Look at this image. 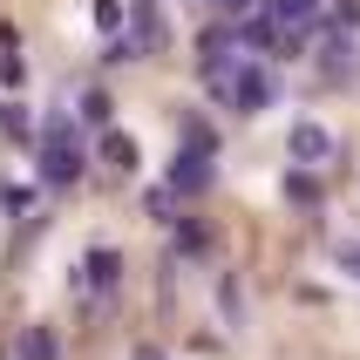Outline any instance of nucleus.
<instances>
[{"label":"nucleus","instance_id":"f257e3e1","mask_svg":"<svg viewBox=\"0 0 360 360\" xmlns=\"http://www.w3.org/2000/svg\"><path fill=\"white\" fill-rule=\"evenodd\" d=\"M211 89H218L224 109H238V116H259V109H272V75H265L259 61H224V68H211Z\"/></svg>","mask_w":360,"mask_h":360},{"label":"nucleus","instance_id":"f03ea898","mask_svg":"<svg viewBox=\"0 0 360 360\" xmlns=\"http://www.w3.org/2000/svg\"><path fill=\"white\" fill-rule=\"evenodd\" d=\"M285 157L300 163V170H320L333 157V136H326L320 122H292V136H285Z\"/></svg>","mask_w":360,"mask_h":360},{"label":"nucleus","instance_id":"7ed1b4c3","mask_svg":"<svg viewBox=\"0 0 360 360\" xmlns=\"http://www.w3.org/2000/svg\"><path fill=\"white\" fill-rule=\"evenodd\" d=\"M211 184V150H177V163H170V191H204Z\"/></svg>","mask_w":360,"mask_h":360},{"label":"nucleus","instance_id":"20e7f679","mask_svg":"<svg viewBox=\"0 0 360 360\" xmlns=\"http://www.w3.org/2000/svg\"><path fill=\"white\" fill-rule=\"evenodd\" d=\"M41 177H48V184L82 177V157H75V150H61V129H55V143H48V157H41Z\"/></svg>","mask_w":360,"mask_h":360},{"label":"nucleus","instance_id":"39448f33","mask_svg":"<svg viewBox=\"0 0 360 360\" xmlns=\"http://www.w3.org/2000/svg\"><path fill=\"white\" fill-rule=\"evenodd\" d=\"M116 272H122V259H116V252H109V245L82 259V285H96V292H102V285H116Z\"/></svg>","mask_w":360,"mask_h":360},{"label":"nucleus","instance_id":"423d86ee","mask_svg":"<svg viewBox=\"0 0 360 360\" xmlns=\"http://www.w3.org/2000/svg\"><path fill=\"white\" fill-rule=\"evenodd\" d=\"M102 157L116 170H136V136H102Z\"/></svg>","mask_w":360,"mask_h":360},{"label":"nucleus","instance_id":"0eeeda50","mask_svg":"<svg viewBox=\"0 0 360 360\" xmlns=\"http://www.w3.org/2000/svg\"><path fill=\"white\" fill-rule=\"evenodd\" d=\"M320 0H272V20H306Z\"/></svg>","mask_w":360,"mask_h":360},{"label":"nucleus","instance_id":"6e6552de","mask_svg":"<svg viewBox=\"0 0 360 360\" xmlns=\"http://www.w3.org/2000/svg\"><path fill=\"white\" fill-rule=\"evenodd\" d=\"M20 360H55V340H48V333H27V340H20Z\"/></svg>","mask_w":360,"mask_h":360},{"label":"nucleus","instance_id":"1a4fd4ad","mask_svg":"<svg viewBox=\"0 0 360 360\" xmlns=\"http://www.w3.org/2000/svg\"><path fill=\"white\" fill-rule=\"evenodd\" d=\"M0 204H7V211L20 218V211H27V191H20V184H0Z\"/></svg>","mask_w":360,"mask_h":360},{"label":"nucleus","instance_id":"9d476101","mask_svg":"<svg viewBox=\"0 0 360 360\" xmlns=\"http://www.w3.org/2000/svg\"><path fill=\"white\" fill-rule=\"evenodd\" d=\"M82 116H89V122H109V96H102V89H96V96L82 102Z\"/></svg>","mask_w":360,"mask_h":360},{"label":"nucleus","instance_id":"9b49d317","mask_svg":"<svg viewBox=\"0 0 360 360\" xmlns=\"http://www.w3.org/2000/svg\"><path fill=\"white\" fill-rule=\"evenodd\" d=\"M96 20L102 27H122V0H96Z\"/></svg>","mask_w":360,"mask_h":360},{"label":"nucleus","instance_id":"f8f14e48","mask_svg":"<svg viewBox=\"0 0 360 360\" xmlns=\"http://www.w3.org/2000/svg\"><path fill=\"white\" fill-rule=\"evenodd\" d=\"M333 259H340L347 272H354V279H360V245H340V252H333Z\"/></svg>","mask_w":360,"mask_h":360},{"label":"nucleus","instance_id":"ddd939ff","mask_svg":"<svg viewBox=\"0 0 360 360\" xmlns=\"http://www.w3.org/2000/svg\"><path fill=\"white\" fill-rule=\"evenodd\" d=\"M211 7H218V14H252L259 0H211Z\"/></svg>","mask_w":360,"mask_h":360}]
</instances>
